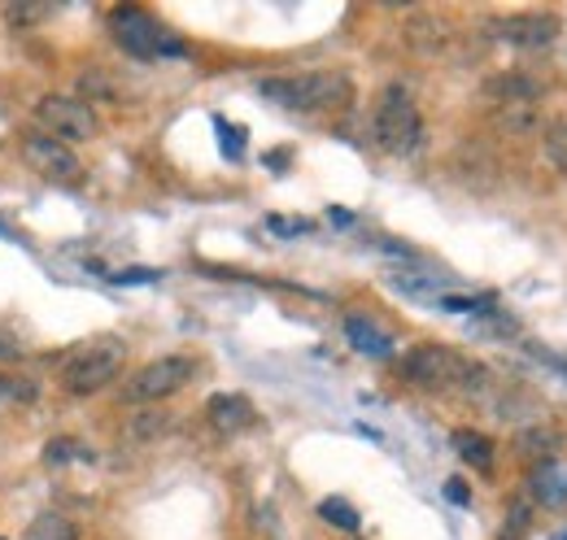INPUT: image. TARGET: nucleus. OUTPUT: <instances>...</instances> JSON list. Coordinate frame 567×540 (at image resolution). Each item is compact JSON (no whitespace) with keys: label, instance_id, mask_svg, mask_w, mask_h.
<instances>
[{"label":"nucleus","instance_id":"nucleus-18","mask_svg":"<svg viewBox=\"0 0 567 540\" xmlns=\"http://www.w3.org/2000/svg\"><path fill=\"white\" fill-rule=\"evenodd\" d=\"M27 540H79V528L62 515H40L31 528H27Z\"/></svg>","mask_w":567,"mask_h":540},{"label":"nucleus","instance_id":"nucleus-20","mask_svg":"<svg viewBox=\"0 0 567 540\" xmlns=\"http://www.w3.org/2000/svg\"><path fill=\"white\" fill-rule=\"evenodd\" d=\"M542 148H546V162H550V166L567 170V118H559V123H550V127H546Z\"/></svg>","mask_w":567,"mask_h":540},{"label":"nucleus","instance_id":"nucleus-9","mask_svg":"<svg viewBox=\"0 0 567 540\" xmlns=\"http://www.w3.org/2000/svg\"><path fill=\"white\" fill-rule=\"evenodd\" d=\"M22 157L44 175V179H79V157L62 139L44 132H27L22 135Z\"/></svg>","mask_w":567,"mask_h":540},{"label":"nucleus","instance_id":"nucleus-30","mask_svg":"<svg viewBox=\"0 0 567 540\" xmlns=\"http://www.w3.org/2000/svg\"><path fill=\"white\" fill-rule=\"evenodd\" d=\"M328 214H332V222H341V227H350V222H354V214H350V209H341V205H337V209H328Z\"/></svg>","mask_w":567,"mask_h":540},{"label":"nucleus","instance_id":"nucleus-27","mask_svg":"<svg viewBox=\"0 0 567 540\" xmlns=\"http://www.w3.org/2000/svg\"><path fill=\"white\" fill-rule=\"evenodd\" d=\"M445 497H450L454 506H467V501H472V492H467L463 479H445Z\"/></svg>","mask_w":567,"mask_h":540},{"label":"nucleus","instance_id":"nucleus-26","mask_svg":"<svg viewBox=\"0 0 567 540\" xmlns=\"http://www.w3.org/2000/svg\"><path fill=\"white\" fill-rule=\"evenodd\" d=\"M214 127L223 132V153H227V157H240V153H245V132H231V127H227L223 118H218Z\"/></svg>","mask_w":567,"mask_h":540},{"label":"nucleus","instance_id":"nucleus-7","mask_svg":"<svg viewBox=\"0 0 567 540\" xmlns=\"http://www.w3.org/2000/svg\"><path fill=\"white\" fill-rule=\"evenodd\" d=\"M110 31H114V40L132 53V58H162V53H184V44H175L162 27H157V18L153 13H144V9H114L110 13Z\"/></svg>","mask_w":567,"mask_h":540},{"label":"nucleus","instance_id":"nucleus-16","mask_svg":"<svg viewBox=\"0 0 567 540\" xmlns=\"http://www.w3.org/2000/svg\"><path fill=\"white\" fill-rule=\"evenodd\" d=\"M494 123H497V127H502L506 135H528V132H537L542 114H537L533 105H502V110H497Z\"/></svg>","mask_w":567,"mask_h":540},{"label":"nucleus","instance_id":"nucleus-14","mask_svg":"<svg viewBox=\"0 0 567 540\" xmlns=\"http://www.w3.org/2000/svg\"><path fill=\"white\" fill-rule=\"evenodd\" d=\"M450 440H454V454H458L467 467H476V471H489V467H494V440H489V436L463 427V432H454Z\"/></svg>","mask_w":567,"mask_h":540},{"label":"nucleus","instance_id":"nucleus-13","mask_svg":"<svg viewBox=\"0 0 567 540\" xmlns=\"http://www.w3.org/2000/svg\"><path fill=\"white\" fill-rule=\"evenodd\" d=\"M346 340L354 344L362 357H375V362H389L393 357V336L389 332H380L371 319H362V314H350L346 319Z\"/></svg>","mask_w":567,"mask_h":540},{"label":"nucleus","instance_id":"nucleus-15","mask_svg":"<svg viewBox=\"0 0 567 540\" xmlns=\"http://www.w3.org/2000/svg\"><path fill=\"white\" fill-rule=\"evenodd\" d=\"M515 445L524 449V454H533V458H555L559 454V445H564V432L555 427V423H537V427H528V432H519L515 436Z\"/></svg>","mask_w":567,"mask_h":540},{"label":"nucleus","instance_id":"nucleus-23","mask_svg":"<svg viewBox=\"0 0 567 540\" xmlns=\"http://www.w3.org/2000/svg\"><path fill=\"white\" fill-rule=\"evenodd\" d=\"M4 18H9L13 27H31V22L49 18V4H9V9H4Z\"/></svg>","mask_w":567,"mask_h":540},{"label":"nucleus","instance_id":"nucleus-12","mask_svg":"<svg viewBox=\"0 0 567 540\" xmlns=\"http://www.w3.org/2000/svg\"><path fill=\"white\" fill-rule=\"evenodd\" d=\"M528 492H533V501L537 506H546V510H564L567 506V463L564 458H546L533 479H528Z\"/></svg>","mask_w":567,"mask_h":540},{"label":"nucleus","instance_id":"nucleus-28","mask_svg":"<svg viewBox=\"0 0 567 540\" xmlns=\"http://www.w3.org/2000/svg\"><path fill=\"white\" fill-rule=\"evenodd\" d=\"M18 357H22V344L0 332V362H18Z\"/></svg>","mask_w":567,"mask_h":540},{"label":"nucleus","instance_id":"nucleus-10","mask_svg":"<svg viewBox=\"0 0 567 540\" xmlns=\"http://www.w3.org/2000/svg\"><path fill=\"white\" fill-rule=\"evenodd\" d=\"M206 414H210L214 432H223V436L249 432V427L258 423V409H254V402H249V397H240V393H218V397H210Z\"/></svg>","mask_w":567,"mask_h":540},{"label":"nucleus","instance_id":"nucleus-21","mask_svg":"<svg viewBox=\"0 0 567 540\" xmlns=\"http://www.w3.org/2000/svg\"><path fill=\"white\" fill-rule=\"evenodd\" d=\"M524 537H528V506L511 501V510H506V523H502V540H524Z\"/></svg>","mask_w":567,"mask_h":540},{"label":"nucleus","instance_id":"nucleus-5","mask_svg":"<svg viewBox=\"0 0 567 540\" xmlns=\"http://www.w3.org/2000/svg\"><path fill=\"white\" fill-rule=\"evenodd\" d=\"M197 357L193 353H166L157 362L141 366L127 384H123V402L127 405H157L166 397H175L179 388H188V380L197 375Z\"/></svg>","mask_w":567,"mask_h":540},{"label":"nucleus","instance_id":"nucleus-11","mask_svg":"<svg viewBox=\"0 0 567 540\" xmlns=\"http://www.w3.org/2000/svg\"><path fill=\"white\" fill-rule=\"evenodd\" d=\"M485 96L489 101H502V105H533L542 96V83L524 70H497L485 79Z\"/></svg>","mask_w":567,"mask_h":540},{"label":"nucleus","instance_id":"nucleus-25","mask_svg":"<svg viewBox=\"0 0 567 540\" xmlns=\"http://www.w3.org/2000/svg\"><path fill=\"white\" fill-rule=\"evenodd\" d=\"M83 92H87V105H92V96H114V87L101 79V70H83Z\"/></svg>","mask_w":567,"mask_h":540},{"label":"nucleus","instance_id":"nucleus-22","mask_svg":"<svg viewBox=\"0 0 567 540\" xmlns=\"http://www.w3.org/2000/svg\"><path fill=\"white\" fill-rule=\"evenodd\" d=\"M74 458H92V454H83L74 440H53V445L44 449V463H49V467H62V463H74Z\"/></svg>","mask_w":567,"mask_h":540},{"label":"nucleus","instance_id":"nucleus-29","mask_svg":"<svg viewBox=\"0 0 567 540\" xmlns=\"http://www.w3.org/2000/svg\"><path fill=\"white\" fill-rule=\"evenodd\" d=\"M148 279H157V270H123L118 274V283H148Z\"/></svg>","mask_w":567,"mask_h":540},{"label":"nucleus","instance_id":"nucleus-31","mask_svg":"<svg viewBox=\"0 0 567 540\" xmlns=\"http://www.w3.org/2000/svg\"><path fill=\"white\" fill-rule=\"evenodd\" d=\"M555 540H567V532H559V537H555Z\"/></svg>","mask_w":567,"mask_h":540},{"label":"nucleus","instance_id":"nucleus-1","mask_svg":"<svg viewBox=\"0 0 567 540\" xmlns=\"http://www.w3.org/2000/svg\"><path fill=\"white\" fill-rule=\"evenodd\" d=\"M258 92L292 114H323V110H346L354 101V83L341 70H310V74H280L262 79Z\"/></svg>","mask_w":567,"mask_h":540},{"label":"nucleus","instance_id":"nucleus-8","mask_svg":"<svg viewBox=\"0 0 567 540\" xmlns=\"http://www.w3.org/2000/svg\"><path fill=\"white\" fill-rule=\"evenodd\" d=\"M494 40L511 44V49H550L555 35H559V18L555 13H506V18H494L489 22Z\"/></svg>","mask_w":567,"mask_h":540},{"label":"nucleus","instance_id":"nucleus-17","mask_svg":"<svg viewBox=\"0 0 567 540\" xmlns=\"http://www.w3.org/2000/svg\"><path fill=\"white\" fill-rule=\"evenodd\" d=\"M171 432V414H162V409H141V414H132V423H127V436L132 440H157V436H166Z\"/></svg>","mask_w":567,"mask_h":540},{"label":"nucleus","instance_id":"nucleus-6","mask_svg":"<svg viewBox=\"0 0 567 540\" xmlns=\"http://www.w3.org/2000/svg\"><path fill=\"white\" fill-rule=\"evenodd\" d=\"M35 123H40V132L62 139L66 148L71 144H87L96 135V127H101L96 110L87 101H79V96H40L35 101Z\"/></svg>","mask_w":567,"mask_h":540},{"label":"nucleus","instance_id":"nucleus-4","mask_svg":"<svg viewBox=\"0 0 567 540\" xmlns=\"http://www.w3.org/2000/svg\"><path fill=\"white\" fill-rule=\"evenodd\" d=\"M123 340H101V344H87V349H74L62 366V388L74 397H92L101 388H110L123 371Z\"/></svg>","mask_w":567,"mask_h":540},{"label":"nucleus","instance_id":"nucleus-3","mask_svg":"<svg viewBox=\"0 0 567 540\" xmlns=\"http://www.w3.org/2000/svg\"><path fill=\"white\" fill-rule=\"evenodd\" d=\"M371 132H375V144L393 157H411L420 153L424 144V118H420V105L411 96V87L402 83H389L375 101V114H371Z\"/></svg>","mask_w":567,"mask_h":540},{"label":"nucleus","instance_id":"nucleus-2","mask_svg":"<svg viewBox=\"0 0 567 540\" xmlns=\"http://www.w3.org/2000/svg\"><path fill=\"white\" fill-rule=\"evenodd\" d=\"M402 375L411 384H420L427 393H445V388H472L485 384V366H476L472 357H463L450 344H415L402 357Z\"/></svg>","mask_w":567,"mask_h":540},{"label":"nucleus","instance_id":"nucleus-19","mask_svg":"<svg viewBox=\"0 0 567 540\" xmlns=\"http://www.w3.org/2000/svg\"><path fill=\"white\" fill-rule=\"evenodd\" d=\"M319 515L332 523V528H341V532H350L354 537L358 528H362V519H358V510L350 501H341V497H328V501H319Z\"/></svg>","mask_w":567,"mask_h":540},{"label":"nucleus","instance_id":"nucleus-24","mask_svg":"<svg viewBox=\"0 0 567 540\" xmlns=\"http://www.w3.org/2000/svg\"><path fill=\"white\" fill-rule=\"evenodd\" d=\"M0 402H35V388L22 380H4L0 375Z\"/></svg>","mask_w":567,"mask_h":540}]
</instances>
